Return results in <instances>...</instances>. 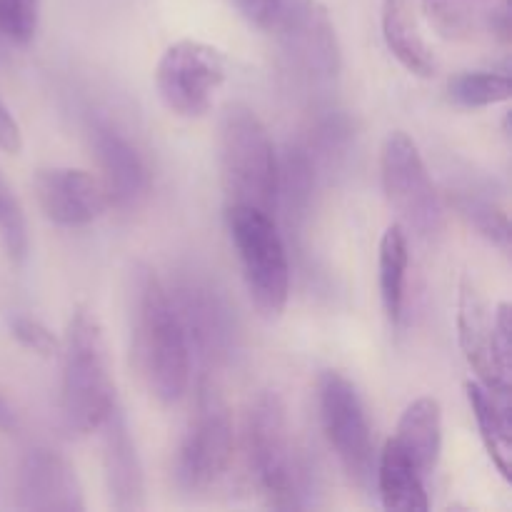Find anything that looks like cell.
I'll use <instances>...</instances> for the list:
<instances>
[{"instance_id":"14","label":"cell","mask_w":512,"mask_h":512,"mask_svg":"<svg viewBox=\"0 0 512 512\" xmlns=\"http://www.w3.org/2000/svg\"><path fill=\"white\" fill-rule=\"evenodd\" d=\"M95 158L103 170L108 203L118 210H130L148 195L150 173L140 150L108 120H95L90 128Z\"/></svg>"},{"instance_id":"6","label":"cell","mask_w":512,"mask_h":512,"mask_svg":"<svg viewBox=\"0 0 512 512\" xmlns=\"http://www.w3.org/2000/svg\"><path fill=\"white\" fill-rule=\"evenodd\" d=\"M268 30L303 83L320 90L335 85L343 55L333 20L320 0H278Z\"/></svg>"},{"instance_id":"25","label":"cell","mask_w":512,"mask_h":512,"mask_svg":"<svg viewBox=\"0 0 512 512\" xmlns=\"http://www.w3.org/2000/svg\"><path fill=\"white\" fill-rule=\"evenodd\" d=\"M40 23V0H0V38L25 45L35 38Z\"/></svg>"},{"instance_id":"26","label":"cell","mask_w":512,"mask_h":512,"mask_svg":"<svg viewBox=\"0 0 512 512\" xmlns=\"http://www.w3.org/2000/svg\"><path fill=\"white\" fill-rule=\"evenodd\" d=\"M8 325L10 335L30 353L40 355V358H55L60 353L58 338L40 320L30 318V315H13Z\"/></svg>"},{"instance_id":"27","label":"cell","mask_w":512,"mask_h":512,"mask_svg":"<svg viewBox=\"0 0 512 512\" xmlns=\"http://www.w3.org/2000/svg\"><path fill=\"white\" fill-rule=\"evenodd\" d=\"M428 10L440 33L458 35L470 28V13L463 0H428Z\"/></svg>"},{"instance_id":"30","label":"cell","mask_w":512,"mask_h":512,"mask_svg":"<svg viewBox=\"0 0 512 512\" xmlns=\"http://www.w3.org/2000/svg\"><path fill=\"white\" fill-rule=\"evenodd\" d=\"M493 328H495V338H498V348L500 355H503L505 365L510 368V355H512V313L508 303H500L495 308L493 315Z\"/></svg>"},{"instance_id":"13","label":"cell","mask_w":512,"mask_h":512,"mask_svg":"<svg viewBox=\"0 0 512 512\" xmlns=\"http://www.w3.org/2000/svg\"><path fill=\"white\" fill-rule=\"evenodd\" d=\"M35 195L45 218L63 228H83L110 208L100 178L80 168H43L35 175Z\"/></svg>"},{"instance_id":"12","label":"cell","mask_w":512,"mask_h":512,"mask_svg":"<svg viewBox=\"0 0 512 512\" xmlns=\"http://www.w3.org/2000/svg\"><path fill=\"white\" fill-rule=\"evenodd\" d=\"M18 508L38 512H83L85 495L78 473L65 455L50 448L25 453L18 468Z\"/></svg>"},{"instance_id":"18","label":"cell","mask_w":512,"mask_h":512,"mask_svg":"<svg viewBox=\"0 0 512 512\" xmlns=\"http://www.w3.org/2000/svg\"><path fill=\"white\" fill-rule=\"evenodd\" d=\"M375 475H378V493L385 510L425 512L430 508L425 478L393 438L385 443L383 453H380Z\"/></svg>"},{"instance_id":"9","label":"cell","mask_w":512,"mask_h":512,"mask_svg":"<svg viewBox=\"0 0 512 512\" xmlns=\"http://www.w3.org/2000/svg\"><path fill=\"white\" fill-rule=\"evenodd\" d=\"M233 415L215 388L205 385L198 413L175 455V480L185 493H203L218 483L233 460Z\"/></svg>"},{"instance_id":"19","label":"cell","mask_w":512,"mask_h":512,"mask_svg":"<svg viewBox=\"0 0 512 512\" xmlns=\"http://www.w3.org/2000/svg\"><path fill=\"white\" fill-rule=\"evenodd\" d=\"M383 38L390 53L398 58L405 70L420 78H433L438 73V60L430 50L428 40L420 33L413 13L405 0H388L383 10Z\"/></svg>"},{"instance_id":"1","label":"cell","mask_w":512,"mask_h":512,"mask_svg":"<svg viewBox=\"0 0 512 512\" xmlns=\"http://www.w3.org/2000/svg\"><path fill=\"white\" fill-rule=\"evenodd\" d=\"M135 353L148 390L170 405L178 403L190 380V343L173 298L153 268L140 265L133 285Z\"/></svg>"},{"instance_id":"8","label":"cell","mask_w":512,"mask_h":512,"mask_svg":"<svg viewBox=\"0 0 512 512\" xmlns=\"http://www.w3.org/2000/svg\"><path fill=\"white\" fill-rule=\"evenodd\" d=\"M228 80V58L200 40L168 45L155 68V88L165 108L183 118H200L213 108L215 93Z\"/></svg>"},{"instance_id":"5","label":"cell","mask_w":512,"mask_h":512,"mask_svg":"<svg viewBox=\"0 0 512 512\" xmlns=\"http://www.w3.org/2000/svg\"><path fill=\"white\" fill-rule=\"evenodd\" d=\"M248 463L260 495L273 508H300L305 473L295 458L285 403L275 390L258 395L248 413Z\"/></svg>"},{"instance_id":"31","label":"cell","mask_w":512,"mask_h":512,"mask_svg":"<svg viewBox=\"0 0 512 512\" xmlns=\"http://www.w3.org/2000/svg\"><path fill=\"white\" fill-rule=\"evenodd\" d=\"M0 433H18V413H15L13 405L8 403V398L3 393H0Z\"/></svg>"},{"instance_id":"7","label":"cell","mask_w":512,"mask_h":512,"mask_svg":"<svg viewBox=\"0 0 512 512\" xmlns=\"http://www.w3.org/2000/svg\"><path fill=\"white\" fill-rule=\"evenodd\" d=\"M380 180L390 208L410 230L433 238L443 230V203L418 145L403 130L385 138L380 150Z\"/></svg>"},{"instance_id":"23","label":"cell","mask_w":512,"mask_h":512,"mask_svg":"<svg viewBox=\"0 0 512 512\" xmlns=\"http://www.w3.org/2000/svg\"><path fill=\"white\" fill-rule=\"evenodd\" d=\"M453 205L458 208V213L483 235V238H488L490 243L498 245V248L503 250L510 248L508 213H505L495 200L465 190V193L453 195Z\"/></svg>"},{"instance_id":"16","label":"cell","mask_w":512,"mask_h":512,"mask_svg":"<svg viewBox=\"0 0 512 512\" xmlns=\"http://www.w3.org/2000/svg\"><path fill=\"white\" fill-rule=\"evenodd\" d=\"M98 430H103V468L110 505L120 512L143 510L148 505L145 503L143 463H140L133 433H130L128 420L118 403Z\"/></svg>"},{"instance_id":"11","label":"cell","mask_w":512,"mask_h":512,"mask_svg":"<svg viewBox=\"0 0 512 512\" xmlns=\"http://www.w3.org/2000/svg\"><path fill=\"white\" fill-rule=\"evenodd\" d=\"M458 340L465 360L478 375V383L500 403L510 405V368L500 355L488 303L468 278L460 285Z\"/></svg>"},{"instance_id":"15","label":"cell","mask_w":512,"mask_h":512,"mask_svg":"<svg viewBox=\"0 0 512 512\" xmlns=\"http://www.w3.org/2000/svg\"><path fill=\"white\" fill-rule=\"evenodd\" d=\"M173 303L183 320L190 353L195 348L205 360H220L230 355L235 335L230 308L208 283L193 280L180 285L178 295H173Z\"/></svg>"},{"instance_id":"10","label":"cell","mask_w":512,"mask_h":512,"mask_svg":"<svg viewBox=\"0 0 512 512\" xmlns=\"http://www.w3.org/2000/svg\"><path fill=\"white\" fill-rule=\"evenodd\" d=\"M318 408L328 445L350 478L370 480L375 468L373 430L353 380L340 370H325L318 378Z\"/></svg>"},{"instance_id":"24","label":"cell","mask_w":512,"mask_h":512,"mask_svg":"<svg viewBox=\"0 0 512 512\" xmlns=\"http://www.w3.org/2000/svg\"><path fill=\"white\" fill-rule=\"evenodd\" d=\"M0 243L13 263H23L28 255V223L18 195L0 175Z\"/></svg>"},{"instance_id":"17","label":"cell","mask_w":512,"mask_h":512,"mask_svg":"<svg viewBox=\"0 0 512 512\" xmlns=\"http://www.w3.org/2000/svg\"><path fill=\"white\" fill-rule=\"evenodd\" d=\"M393 440L413 460L418 473L428 480L438 468L443 453V408L438 400L430 395L413 400L400 415Z\"/></svg>"},{"instance_id":"22","label":"cell","mask_w":512,"mask_h":512,"mask_svg":"<svg viewBox=\"0 0 512 512\" xmlns=\"http://www.w3.org/2000/svg\"><path fill=\"white\" fill-rule=\"evenodd\" d=\"M448 95L460 108H488L505 103L512 95V80L498 70H470L450 78Z\"/></svg>"},{"instance_id":"28","label":"cell","mask_w":512,"mask_h":512,"mask_svg":"<svg viewBox=\"0 0 512 512\" xmlns=\"http://www.w3.org/2000/svg\"><path fill=\"white\" fill-rule=\"evenodd\" d=\"M230 3L238 8V13L243 15L248 23H253L255 28L268 30L270 20H273L275 8H278V0H230Z\"/></svg>"},{"instance_id":"20","label":"cell","mask_w":512,"mask_h":512,"mask_svg":"<svg viewBox=\"0 0 512 512\" xmlns=\"http://www.w3.org/2000/svg\"><path fill=\"white\" fill-rule=\"evenodd\" d=\"M465 393H468L470 410L478 423L480 438H483L485 450H488L490 460L510 483L512 478V433H510V405H503L493 393L483 388L478 380L465 383Z\"/></svg>"},{"instance_id":"21","label":"cell","mask_w":512,"mask_h":512,"mask_svg":"<svg viewBox=\"0 0 512 512\" xmlns=\"http://www.w3.org/2000/svg\"><path fill=\"white\" fill-rule=\"evenodd\" d=\"M408 235L400 223H393L380 238L378 253V285L380 300H383L385 315L390 323L403 318L405 303V280H408Z\"/></svg>"},{"instance_id":"2","label":"cell","mask_w":512,"mask_h":512,"mask_svg":"<svg viewBox=\"0 0 512 512\" xmlns=\"http://www.w3.org/2000/svg\"><path fill=\"white\" fill-rule=\"evenodd\" d=\"M60 410L68 433L90 435L115 408L113 365L98 315L75 308L65 333Z\"/></svg>"},{"instance_id":"29","label":"cell","mask_w":512,"mask_h":512,"mask_svg":"<svg viewBox=\"0 0 512 512\" xmlns=\"http://www.w3.org/2000/svg\"><path fill=\"white\" fill-rule=\"evenodd\" d=\"M20 148H23V133H20L18 120L13 118L8 105L0 100V150L15 155L20 153Z\"/></svg>"},{"instance_id":"3","label":"cell","mask_w":512,"mask_h":512,"mask_svg":"<svg viewBox=\"0 0 512 512\" xmlns=\"http://www.w3.org/2000/svg\"><path fill=\"white\" fill-rule=\"evenodd\" d=\"M220 173L228 205L275 213L280 160L265 123L245 103L228 105L220 120Z\"/></svg>"},{"instance_id":"4","label":"cell","mask_w":512,"mask_h":512,"mask_svg":"<svg viewBox=\"0 0 512 512\" xmlns=\"http://www.w3.org/2000/svg\"><path fill=\"white\" fill-rule=\"evenodd\" d=\"M225 220L255 310L265 320L280 318L290 295V265L273 215L250 205H228Z\"/></svg>"}]
</instances>
